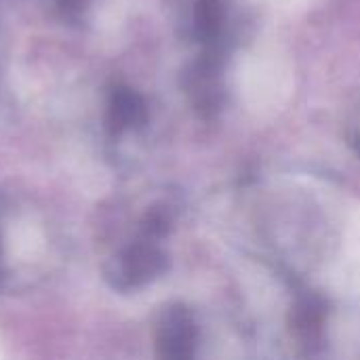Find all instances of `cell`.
Instances as JSON below:
<instances>
[{
  "instance_id": "1",
  "label": "cell",
  "mask_w": 360,
  "mask_h": 360,
  "mask_svg": "<svg viewBox=\"0 0 360 360\" xmlns=\"http://www.w3.org/2000/svg\"><path fill=\"white\" fill-rule=\"evenodd\" d=\"M167 268L169 257L156 240L139 238L108 259L103 266V278L114 291L129 293L154 283L167 272Z\"/></svg>"
},
{
  "instance_id": "2",
  "label": "cell",
  "mask_w": 360,
  "mask_h": 360,
  "mask_svg": "<svg viewBox=\"0 0 360 360\" xmlns=\"http://www.w3.org/2000/svg\"><path fill=\"white\" fill-rule=\"evenodd\" d=\"M196 323L181 304L167 306L156 321V350L162 359H188L196 346Z\"/></svg>"
},
{
  "instance_id": "3",
  "label": "cell",
  "mask_w": 360,
  "mask_h": 360,
  "mask_svg": "<svg viewBox=\"0 0 360 360\" xmlns=\"http://www.w3.org/2000/svg\"><path fill=\"white\" fill-rule=\"evenodd\" d=\"M108 129L114 135L141 129L148 120L146 99L131 86H116L108 99Z\"/></svg>"
},
{
  "instance_id": "4",
  "label": "cell",
  "mask_w": 360,
  "mask_h": 360,
  "mask_svg": "<svg viewBox=\"0 0 360 360\" xmlns=\"http://www.w3.org/2000/svg\"><path fill=\"white\" fill-rule=\"evenodd\" d=\"M224 4L219 0H196L192 6V36L198 42L213 44L224 32Z\"/></svg>"
},
{
  "instance_id": "5",
  "label": "cell",
  "mask_w": 360,
  "mask_h": 360,
  "mask_svg": "<svg viewBox=\"0 0 360 360\" xmlns=\"http://www.w3.org/2000/svg\"><path fill=\"white\" fill-rule=\"evenodd\" d=\"M55 11L68 23H80L86 19V13L95 4V0H53Z\"/></svg>"
},
{
  "instance_id": "6",
  "label": "cell",
  "mask_w": 360,
  "mask_h": 360,
  "mask_svg": "<svg viewBox=\"0 0 360 360\" xmlns=\"http://www.w3.org/2000/svg\"><path fill=\"white\" fill-rule=\"evenodd\" d=\"M4 278V253H2V234H0V281Z\"/></svg>"
},
{
  "instance_id": "7",
  "label": "cell",
  "mask_w": 360,
  "mask_h": 360,
  "mask_svg": "<svg viewBox=\"0 0 360 360\" xmlns=\"http://www.w3.org/2000/svg\"><path fill=\"white\" fill-rule=\"evenodd\" d=\"M356 146H359V152H360V137H359V139H356Z\"/></svg>"
}]
</instances>
